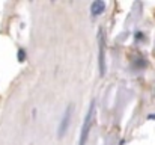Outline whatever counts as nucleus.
<instances>
[{
	"mask_svg": "<svg viewBox=\"0 0 155 145\" xmlns=\"http://www.w3.org/2000/svg\"><path fill=\"white\" fill-rule=\"evenodd\" d=\"M71 115H72V104H69L65 109V113H63V116L60 119V124H59V129H57V138L65 136V133L69 127V123H71Z\"/></svg>",
	"mask_w": 155,
	"mask_h": 145,
	"instance_id": "2",
	"label": "nucleus"
},
{
	"mask_svg": "<svg viewBox=\"0 0 155 145\" xmlns=\"http://www.w3.org/2000/svg\"><path fill=\"white\" fill-rule=\"evenodd\" d=\"M104 9H105V3H104L103 0H97V2H94V3L91 5V12H92L94 17L103 14Z\"/></svg>",
	"mask_w": 155,
	"mask_h": 145,
	"instance_id": "4",
	"label": "nucleus"
},
{
	"mask_svg": "<svg viewBox=\"0 0 155 145\" xmlns=\"http://www.w3.org/2000/svg\"><path fill=\"white\" fill-rule=\"evenodd\" d=\"M149 118H155V115H149Z\"/></svg>",
	"mask_w": 155,
	"mask_h": 145,
	"instance_id": "6",
	"label": "nucleus"
},
{
	"mask_svg": "<svg viewBox=\"0 0 155 145\" xmlns=\"http://www.w3.org/2000/svg\"><path fill=\"white\" fill-rule=\"evenodd\" d=\"M98 44H100V57H98V65H100V74H105V41H104V30L100 29L98 32Z\"/></svg>",
	"mask_w": 155,
	"mask_h": 145,
	"instance_id": "3",
	"label": "nucleus"
},
{
	"mask_svg": "<svg viewBox=\"0 0 155 145\" xmlns=\"http://www.w3.org/2000/svg\"><path fill=\"white\" fill-rule=\"evenodd\" d=\"M23 57H24V51L20 50V53H18V59H20V62H23Z\"/></svg>",
	"mask_w": 155,
	"mask_h": 145,
	"instance_id": "5",
	"label": "nucleus"
},
{
	"mask_svg": "<svg viewBox=\"0 0 155 145\" xmlns=\"http://www.w3.org/2000/svg\"><path fill=\"white\" fill-rule=\"evenodd\" d=\"M94 109H95V103L92 101L91 106H89V110H87V113H86V118H84L83 127H81L80 144L78 145H86V139H87V135H89V130H91V126H92V119H94Z\"/></svg>",
	"mask_w": 155,
	"mask_h": 145,
	"instance_id": "1",
	"label": "nucleus"
}]
</instances>
